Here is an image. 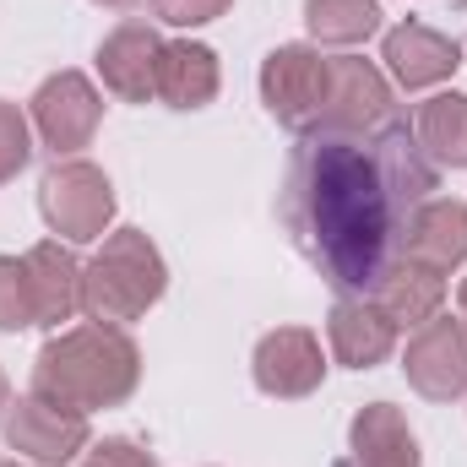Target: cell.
I'll return each mask as SVG.
<instances>
[{"label": "cell", "instance_id": "obj_7", "mask_svg": "<svg viewBox=\"0 0 467 467\" xmlns=\"http://www.w3.org/2000/svg\"><path fill=\"white\" fill-rule=\"evenodd\" d=\"M408 386L430 402H451L467 391V321L435 316L413 332V343L402 353Z\"/></svg>", "mask_w": 467, "mask_h": 467}, {"label": "cell", "instance_id": "obj_28", "mask_svg": "<svg viewBox=\"0 0 467 467\" xmlns=\"http://www.w3.org/2000/svg\"><path fill=\"white\" fill-rule=\"evenodd\" d=\"M462 5H467V0H462Z\"/></svg>", "mask_w": 467, "mask_h": 467}, {"label": "cell", "instance_id": "obj_8", "mask_svg": "<svg viewBox=\"0 0 467 467\" xmlns=\"http://www.w3.org/2000/svg\"><path fill=\"white\" fill-rule=\"evenodd\" d=\"M99 119H104V99L82 71H60L33 93V125H38L44 147H55V152H82L93 141Z\"/></svg>", "mask_w": 467, "mask_h": 467}, {"label": "cell", "instance_id": "obj_12", "mask_svg": "<svg viewBox=\"0 0 467 467\" xmlns=\"http://www.w3.org/2000/svg\"><path fill=\"white\" fill-rule=\"evenodd\" d=\"M380 55H386V71H391L408 93L435 88V82H446V77L462 66V44L446 38V33H435V27H424V22H402V27H391Z\"/></svg>", "mask_w": 467, "mask_h": 467}, {"label": "cell", "instance_id": "obj_5", "mask_svg": "<svg viewBox=\"0 0 467 467\" xmlns=\"http://www.w3.org/2000/svg\"><path fill=\"white\" fill-rule=\"evenodd\" d=\"M38 213L60 239H104L109 218H115V185L104 169L71 158L55 163L38 185Z\"/></svg>", "mask_w": 467, "mask_h": 467}, {"label": "cell", "instance_id": "obj_21", "mask_svg": "<svg viewBox=\"0 0 467 467\" xmlns=\"http://www.w3.org/2000/svg\"><path fill=\"white\" fill-rule=\"evenodd\" d=\"M38 327V305H33V283L22 255H0V332H22Z\"/></svg>", "mask_w": 467, "mask_h": 467}, {"label": "cell", "instance_id": "obj_4", "mask_svg": "<svg viewBox=\"0 0 467 467\" xmlns=\"http://www.w3.org/2000/svg\"><path fill=\"white\" fill-rule=\"evenodd\" d=\"M327 93H332V55L310 49V44H283L266 55L261 66V99L277 125L310 136L327 115Z\"/></svg>", "mask_w": 467, "mask_h": 467}, {"label": "cell", "instance_id": "obj_3", "mask_svg": "<svg viewBox=\"0 0 467 467\" xmlns=\"http://www.w3.org/2000/svg\"><path fill=\"white\" fill-rule=\"evenodd\" d=\"M163 288H169L163 255L141 229H115L93 255V266H82V310L104 327L141 321L163 299Z\"/></svg>", "mask_w": 467, "mask_h": 467}, {"label": "cell", "instance_id": "obj_2", "mask_svg": "<svg viewBox=\"0 0 467 467\" xmlns=\"http://www.w3.org/2000/svg\"><path fill=\"white\" fill-rule=\"evenodd\" d=\"M141 380V353L119 327H77L49 337L38 364H33V391L71 408V413H93V408H119Z\"/></svg>", "mask_w": 467, "mask_h": 467}, {"label": "cell", "instance_id": "obj_25", "mask_svg": "<svg viewBox=\"0 0 467 467\" xmlns=\"http://www.w3.org/2000/svg\"><path fill=\"white\" fill-rule=\"evenodd\" d=\"M5 408H11V386H5V375H0V419H5Z\"/></svg>", "mask_w": 467, "mask_h": 467}, {"label": "cell", "instance_id": "obj_24", "mask_svg": "<svg viewBox=\"0 0 467 467\" xmlns=\"http://www.w3.org/2000/svg\"><path fill=\"white\" fill-rule=\"evenodd\" d=\"M82 467H158L141 446H130V441H104V446H93V457Z\"/></svg>", "mask_w": 467, "mask_h": 467}, {"label": "cell", "instance_id": "obj_11", "mask_svg": "<svg viewBox=\"0 0 467 467\" xmlns=\"http://www.w3.org/2000/svg\"><path fill=\"white\" fill-rule=\"evenodd\" d=\"M158 55H163V38L147 22H119L99 44V77L115 99L147 104V99H158Z\"/></svg>", "mask_w": 467, "mask_h": 467}, {"label": "cell", "instance_id": "obj_9", "mask_svg": "<svg viewBox=\"0 0 467 467\" xmlns=\"http://www.w3.org/2000/svg\"><path fill=\"white\" fill-rule=\"evenodd\" d=\"M391 115V88L364 55H337L332 60V93L327 115L316 130H343V136H369L380 119Z\"/></svg>", "mask_w": 467, "mask_h": 467}, {"label": "cell", "instance_id": "obj_16", "mask_svg": "<svg viewBox=\"0 0 467 467\" xmlns=\"http://www.w3.org/2000/svg\"><path fill=\"white\" fill-rule=\"evenodd\" d=\"M158 99L169 109H207L218 99V55L207 44L174 38L158 55Z\"/></svg>", "mask_w": 467, "mask_h": 467}, {"label": "cell", "instance_id": "obj_15", "mask_svg": "<svg viewBox=\"0 0 467 467\" xmlns=\"http://www.w3.org/2000/svg\"><path fill=\"white\" fill-rule=\"evenodd\" d=\"M27 283H33V305H38V327H60L82 310V266L60 239H44L22 255Z\"/></svg>", "mask_w": 467, "mask_h": 467}, {"label": "cell", "instance_id": "obj_23", "mask_svg": "<svg viewBox=\"0 0 467 467\" xmlns=\"http://www.w3.org/2000/svg\"><path fill=\"white\" fill-rule=\"evenodd\" d=\"M234 0H152V16L169 22V27H202V22H218Z\"/></svg>", "mask_w": 467, "mask_h": 467}, {"label": "cell", "instance_id": "obj_20", "mask_svg": "<svg viewBox=\"0 0 467 467\" xmlns=\"http://www.w3.org/2000/svg\"><path fill=\"white\" fill-rule=\"evenodd\" d=\"M305 22H310L316 44L353 49L380 27V5L375 0H305Z\"/></svg>", "mask_w": 467, "mask_h": 467}, {"label": "cell", "instance_id": "obj_14", "mask_svg": "<svg viewBox=\"0 0 467 467\" xmlns=\"http://www.w3.org/2000/svg\"><path fill=\"white\" fill-rule=\"evenodd\" d=\"M402 255L430 266V272H457L467 261V207L451 196H430L413 218H408V239H402Z\"/></svg>", "mask_w": 467, "mask_h": 467}, {"label": "cell", "instance_id": "obj_17", "mask_svg": "<svg viewBox=\"0 0 467 467\" xmlns=\"http://www.w3.org/2000/svg\"><path fill=\"white\" fill-rule=\"evenodd\" d=\"M348 467H419V441L391 402H369L348 430Z\"/></svg>", "mask_w": 467, "mask_h": 467}, {"label": "cell", "instance_id": "obj_18", "mask_svg": "<svg viewBox=\"0 0 467 467\" xmlns=\"http://www.w3.org/2000/svg\"><path fill=\"white\" fill-rule=\"evenodd\" d=\"M441 299H446V277L441 272H430V266H419V261H397L391 272H386V283L375 288V305L391 316V327L402 332V327H424V321H435L441 316Z\"/></svg>", "mask_w": 467, "mask_h": 467}, {"label": "cell", "instance_id": "obj_19", "mask_svg": "<svg viewBox=\"0 0 467 467\" xmlns=\"http://www.w3.org/2000/svg\"><path fill=\"white\" fill-rule=\"evenodd\" d=\"M413 136L435 169H467V99L462 93H435L413 109Z\"/></svg>", "mask_w": 467, "mask_h": 467}, {"label": "cell", "instance_id": "obj_10", "mask_svg": "<svg viewBox=\"0 0 467 467\" xmlns=\"http://www.w3.org/2000/svg\"><path fill=\"white\" fill-rule=\"evenodd\" d=\"M250 369H255V386H261L266 397H310V391L321 386V375H327V358H321L316 332H305V327H277V332H266V337L255 343Z\"/></svg>", "mask_w": 467, "mask_h": 467}, {"label": "cell", "instance_id": "obj_6", "mask_svg": "<svg viewBox=\"0 0 467 467\" xmlns=\"http://www.w3.org/2000/svg\"><path fill=\"white\" fill-rule=\"evenodd\" d=\"M5 441L16 457H33L38 467H60L77 451H88V413H71L38 391H27L22 402L5 408Z\"/></svg>", "mask_w": 467, "mask_h": 467}, {"label": "cell", "instance_id": "obj_27", "mask_svg": "<svg viewBox=\"0 0 467 467\" xmlns=\"http://www.w3.org/2000/svg\"><path fill=\"white\" fill-rule=\"evenodd\" d=\"M99 5H130V0H99Z\"/></svg>", "mask_w": 467, "mask_h": 467}, {"label": "cell", "instance_id": "obj_26", "mask_svg": "<svg viewBox=\"0 0 467 467\" xmlns=\"http://www.w3.org/2000/svg\"><path fill=\"white\" fill-rule=\"evenodd\" d=\"M462 321H467V277H462Z\"/></svg>", "mask_w": 467, "mask_h": 467}, {"label": "cell", "instance_id": "obj_13", "mask_svg": "<svg viewBox=\"0 0 467 467\" xmlns=\"http://www.w3.org/2000/svg\"><path fill=\"white\" fill-rule=\"evenodd\" d=\"M327 343L332 358L348 369H375L380 358H391L397 348V327L375 299H337L327 316Z\"/></svg>", "mask_w": 467, "mask_h": 467}, {"label": "cell", "instance_id": "obj_1", "mask_svg": "<svg viewBox=\"0 0 467 467\" xmlns=\"http://www.w3.org/2000/svg\"><path fill=\"white\" fill-rule=\"evenodd\" d=\"M430 196L435 163L424 158L408 115H386L369 136H299L277 213L337 299H375L386 272L402 261L408 218Z\"/></svg>", "mask_w": 467, "mask_h": 467}, {"label": "cell", "instance_id": "obj_22", "mask_svg": "<svg viewBox=\"0 0 467 467\" xmlns=\"http://www.w3.org/2000/svg\"><path fill=\"white\" fill-rule=\"evenodd\" d=\"M27 158H33L27 119H22L16 104H5V99H0V185H5V180H16V174L27 169Z\"/></svg>", "mask_w": 467, "mask_h": 467}]
</instances>
